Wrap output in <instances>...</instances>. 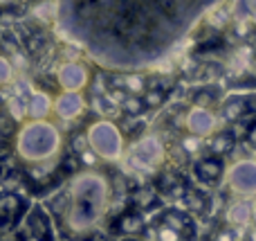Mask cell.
I'll return each instance as SVG.
<instances>
[{"label": "cell", "mask_w": 256, "mask_h": 241, "mask_svg": "<svg viewBox=\"0 0 256 241\" xmlns=\"http://www.w3.org/2000/svg\"><path fill=\"white\" fill-rule=\"evenodd\" d=\"M86 16L97 18V36L86 41L97 52L106 41L120 39L110 66H140L162 54L178 36H182L207 3H74Z\"/></svg>", "instance_id": "1"}, {"label": "cell", "mask_w": 256, "mask_h": 241, "mask_svg": "<svg viewBox=\"0 0 256 241\" xmlns=\"http://www.w3.org/2000/svg\"><path fill=\"white\" fill-rule=\"evenodd\" d=\"M112 180L104 169H81L48 201L50 219L68 239H86L102 225L110 210Z\"/></svg>", "instance_id": "2"}, {"label": "cell", "mask_w": 256, "mask_h": 241, "mask_svg": "<svg viewBox=\"0 0 256 241\" xmlns=\"http://www.w3.org/2000/svg\"><path fill=\"white\" fill-rule=\"evenodd\" d=\"M63 144V131L54 120H25L14 135V156L22 167L45 165L61 158Z\"/></svg>", "instance_id": "3"}, {"label": "cell", "mask_w": 256, "mask_h": 241, "mask_svg": "<svg viewBox=\"0 0 256 241\" xmlns=\"http://www.w3.org/2000/svg\"><path fill=\"white\" fill-rule=\"evenodd\" d=\"M86 142L97 160L120 162L126 156V135L122 126L112 120H94L86 129Z\"/></svg>", "instance_id": "4"}, {"label": "cell", "mask_w": 256, "mask_h": 241, "mask_svg": "<svg viewBox=\"0 0 256 241\" xmlns=\"http://www.w3.org/2000/svg\"><path fill=\"white\" fill-rule=\"evenodd\" d=\"M164 160H166V147L155 133L140 135L128 153V165L142 174H158V169L164 167Z\"/></svg>", "instance_id": "5"}, {"label": "cell", "mask_w": 256, "mask_h": 241, "mask_svg": "<svg viewBox=\"0 0 256 241\" xmlns=\"http://www.w3.org/2000/svg\"><path fill=\"white\" fill-rule=\"evenodd\" d=\"M56 84L61 88V93H81L86 95V90L92 84V70L86 61L81 59H70L63 61L56 70Z\"/></svg>", "instance_id": "6"}, {"label": "cell", "mask_w": 256, "mask_h": 241, "mask_svg": "<svg viewBox=\"0 0 256 241\" xmlns=\"http://www.w3.org/2000/svg\"><path fill=\"white\" fill-rule=\"evenodd\" d=\"M27 210H30L27 196L14 192V189L0 192V234H7L12 230H16L18 223L25 219Z\"/></svg>", "instance_id": "7"}, {"label": "cell", "mask_w": 256, "mask_h": 241, "mask_svg": "<svg viewBox=\"0 0 256 241\" xmlns=\"http://www.w3.org/2000/svg\"><path fill=\"white\" fill-rule=\"evenodd\" d=\"M189 187L191 183L186 178V174L173 165H164L162 169H158L153 180V189L158 192V196H164V198H178L180 201Z\"/></svg>", "instance_id": "8"}, {"label": "cell", "mask_w": 256, "mask_h": 241, "mask_svg": "<svg viewBox=\"0 0 256 241\" xmlns=\"http://www.w3.org/2000/svg\"><path fill=\"white\" fill-rule=\"evenodd\" d=\"M227 187L238 198L256 194V160H238L227 169Z\"/></svg>", "instance_id": "9"}, {"label": "cell", "mask_w": 256, "mask_h": 241, "mask_svg": "<svg viewBox=\"0 0 256 241\" xmlns=\"http://www.w3.org/2000/svg\"><path fill=\"white\" fill-rule=\"evenodd\" d=\"M218 120L225 124L234 126L248 115H256V93L254 95H232V97L222 99L218 106Z\"/></svg>", "instance_id": "10"}, {"label": "cell", "mask_w": 256, "mask_h": 241, "mask_svg": "<svg viewBox=\"0 0 256 241\" xmlns=\"http://www.w3.org/2000/svg\"><path fill=\"white\" fill-rule=\"evenodd\" d=\"M184 131L186 135H194V138H209L212 133L218 131V115L216 111H209V108H198L191 106L184 113Z\"/></svg>", "instance_id": "11"}, {"label": "cell", "mask_w": 256, "mask_h": 241, "mask_svg": "<svg viewBox=\"0 0 256 241\" xmlns=\"http://www.w3.org/2000/svg\"><path fill=\"white\" fill-rule=\"evenodd\" d=\"M146 230V221L144 214L140 210H135L132 205H126L115 219L110 221V234L122 239H132V237H142Z\"/></svg>", "instance_id": "12"}, {"label": "cell", "mask_w": 256, "mask_h": 241, "mask_svg": "<svg viewBox=\"0 0 256 241\" xmlns=\"http://www.w3.org/2000/svg\"><path fill=\"white\" fill-rule=\"evenodd\" d=\"M158 223L173 230L182 241H196V237H198V225H196V221L191 219L186 212H182L180 207H166V210H162Z\"/></svg>", "instance_id": "13"}, {"label": "cell", "mask_w": 256, "mask_h": 241, "mask_svg": "<svg viewBox=\"0 0 256 241\" xmlns=\"http://www.w3.org/2000/svg\"><path fill=\"white\" fill-rule=\"evenodd\" d=\"M22 234H30L40 241H54V228H52V219H50L48 210L43 205H30L25 219H22Z\"/></svg>", "instance_id": "14"}, {"label": "cell", "mask_w": 256, "mask_h": 241, "mask_svg": "<svg viewBox=\"0 0 256 241\" xmlns=\"http://www.w3.org/2000/svg\"><path fill=\"white\" fill-rule=\"evenodd\" d=\"M225 169H227V165L222 158H214V156H209V153H204V156H200L194 160L191 174H194V178L198 180L200 185L212 187V185H218L222 180Z\"/></svg>", "instance_id": "15"}, {"label": "cell", "mask_w": 256, "mask_h": 241, "mask_svg": "<svg viewBox=\"0 0 256 241\" xmlns=\"http://www.w3.org/2000/svg\"><path fill=\"white\" fill-rule=\"evenodd\" d=\"M88 108L86 95L81 93H58L54 97V106H52V115H56V120L61 122H72L79 120Z\"/></svg>", "instance_id": "16"}, {"label": "cell", "mask_w": 256, "mask_h": 241, "mask_svg": "<svg viewBox=\"0 0 256 241\" xmlns=\"http://www.w3.org/2000/svg\"><path fill=\"white\" fill-rule=\"evenodd\" d=\"M52 106H54V97L48 90H32L30 97H27L25 117L32 122L52 120Z\"/></svg>", "instance_id": "17"}, {"label": "cell", "mask_w": 256, "mask_h": 241, "mask_svg": "<svg viewBox=\"0 0 256 241\" xmlns=\"http://www.w3.org/2000/svg\"><path fill=\"white\" fill-rule=\"evenodd\" d=\"M180 203H182L180 210L186 212L191 219H194V216H204L209 210H212V196H209L204 189L194 187V185L184 192V196L180 198Z\"/></svg>", "instance_id": "18"}, {"label": "cell", "mask_w": 256, "mask_h": 241, "mask_svg": "<svg viewBox=\"0 0 256 241\" xmlns=\"http://www.w3.org/2000/svg\"><path fill=\"white\" fill-rule=\"evenodd\" d=\"M236 135L232 133L230 129H218L216 133H212L207 138V149H209V156L214 158H222L225 160V156H230V153H234L236 149Z\"/></svg>", "instance_id": "19"}, {"label": "cell", "mask_w": 256, "mask_h": 241, "mask_svg": "<svg viewBox=\"0 0 256 241\" xmlns=\"http://www.w3.org/2000/svg\"><path fill=\"white\" fill-rule=\"evenodd\" d=\"M227 225L234 230H240V228H248L252 223V203L248 198H236L234 203H230L227 207Z\"/></svg>", "instance_id": "20"}, {"label": "cell", "mask_w": 256, "mask_h": 241, "mask_svg": "<svg viewBox=\"0 0 256 241\" xmlns=\"http://www.w3.org/2000/svg\"><path fill=\"white\" fill-rule=\"evenodd\" d=\"M191 106H198V108H209L214 111L216 106H220L222 102V88L220 86H200V88L191 90Z\"/></svg>", "instance_id": "21"}, {"label": "cell", "mask_w": 256, "mask_h": 241, "mask_svg": "<svg viewBox=\"0 0 256 241\" xmlns=\"http://www.w3.org/2000/svg\"><path fill=\"white\" fill-rule=\"evenodd\" d=\"M128 205H132L135 210H140L142 214H144V210L160 207V196H158V192H155L153 187H135V192H132L130 203H128Z\"/></svg>", "instance_id": "22"}, {"label": "cell", "mask_w": 256, "mask_h": 241, "mask_svg": "<svg viewBox=\"0 0 256 241\" xmlns=\"http://www.w3.org/2000/svg\"><path fill=\"white\" fill-rule=\"evenodd\" d=\"M120 90H124L126 95H132V97H142L148 90V77L142 72H128L122 77Z\"/></svg>", "instance_id": "23"}, {"label": "cell", "mask_w": 256, "mask_h": 241, "mask_svg": "<svg viewBox=\"0 0 256 241\" xmlns=\"http://www.w3.org/2000/svg\"><path fill=\"white\" fill-rule=\"evenodd\" d=\"M202 149H204V140L184 133V135H180V138H178V144H176V149H173V151H180L186 160H191V158L198 156Z\"/></svg>", "instance_id": "24"}, {"label": "cell", "mask_w": 256, "mask_h": 241, "mask_svg": "<svg viewBox=\"0 0 256 241\" xmlns=\"http://www.w3.org/2000/svg\"><path fill=\"white\" fill-rule=\"evenodd\" d=\"M117 108L122 111V115L130 117V120H140L142 115L146 113V106L142 102V97H132V95H124L117 104Z\"/></svg>", "instance_id": "25"}, {"label": "cell", "mask_w": 256, "mask_h": 241, "mask_svg": "<svg viewBox=\"0 0 256 241\" xmlns=\"http://www.w3.org/2000/svg\"><path fill=\"white\" fill-rule=\"evenodd\" d=\"M168 99V90L166 88H160V86H150L144 95H142V102H144L146 111H158L166 104Z\"/></svg>", "instance_id": "26"}, {"label": "cell", "mask_w": 256, "mask_h": 241, "mask_svg": "<svg viewBox=\"0 0 256 241\" xmlns=\"http://www.w3.org/2000/svg\"><path fill=\"white\" fill-rule=\"evenodd\" d=\"M230 23V9L225 7H214L212 12L207 14V25L214 27V30H222Z\"/></svg>", "instance_id": "27"}, {"label": "cell", "mask_w": 256, "mask_h": 241, "mask_svg": "<svg viewBox=\"0 0 256 241\" xmlns=\"http://www.w3.org/2000/svg\"><path fill=\"white\" fill-rule=\"evenodd\" d=\"M16 84V70H14V66L9 63V59H4L2 54H0V90L9 88V86Z\"/></svg>", "instance_id": "28"}, {"label": "cell", "mask_w": 256, "mask_h": 241, "mask_svg": "<svg viewBox=\"0 0 256 241\" xmlns=\"http://www.w3.org/2000/svg\"><path fill=\"white\" fill-rule=\"evenodd\" d=\"M153 237H155V241H182L173 230H168L166 225H162V223H155Z\"/></svg>", "instance_id": "29"}, {"label": "cell", "mask_w": 256, "mask_h": 241, "mask_svg": "<svg viewBox=\"0 0 256 241\" xmlns=\"http://www.w3.org/2000/svg\"><path fill=\"white\" fill-rule=\"evenodd\" d=\"M238 230L230 228V225H220V228L216 230V234H214L212 241H238Z\"/></svg>", "instance_id": "30"}, {"label": "cell", "mask_w": 256, "mask_h": 241, "mask_svg": "<svg viewBox=\"0 0 256 241\" xmlns=\"http://www.w3.org/2000/svg\"><path fill=\"white\" fill-rule=\"evenodd\" d=\"M245 14H248V21L256 25V3H245Z\"/></svg>", "instance_id": "31"}, {"label": "cell", "mask_w": 256, "mask_h": 241, "mask_svg": "<svg viewBox=\"0 0 256 241\" xmlns=\"http://www.w3.org/2000/svg\"><path fill=\"white\" fill-rule=\"evenodd\" d=\"M245 140H248V144H250V147L256 149V124H254L252 129L248 131V133H245Z\"/></svg>", "instance_id": "32"}, {"label": "cell", "mask_w": 256, "mask_h": 241, "mask_svg": "<svg viewBox=\"0 0 256 241\" xmlns=\"http://www.w3.org/2000/svg\"><path fill=\"white\" fill-rule=\"evenodd\" d=\"M248 241H256V225H250V230H248Z\"/></svg>", "instance_id": "33"}, {"label": "cell", "mask_w": 256, "mask_h": 241, "mask_svg": "<svg viewBox=\"0 0 256 241\" xmlns=\"http://www.w3.org/2000/svg\"><path fill=\"white\" fill-rule=\"evenodd\" d=\"M18 241H40V239H36V237H30V234H22V232H20V237H18Z\"/></svg>", "instance_id": "34"}, {"label": "cell", "mask_w": 256, "mask_h": 241, "mask_svg": "<svg viewBox=\"0 0 256 241\" xmlns=\"http://www.w3.org/2000/svg\"><path fill=\"white\" fill-rule=\"evenodd\" d=\"M4 102H7V97H4L2 90H0V106H4Z\"/></svg>", "instance_id": "35"}, {"label": "cell", "mask_w": 256, "mask_h": 241, "mask_svg": "<svg viewBox=\"0 0 256 241\" xmlns=\"http://www.w3.org/2000/svg\"><path fill=\"white\" fill-rule=\"evenodd\" d=\"M124 241H135V239H124Z\"/></svg>", "instance_id": "36"}]
</instances>
